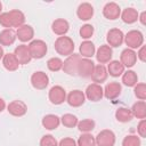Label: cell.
I'll return each instance as SVG.
<instances>
[{
  "label": "cell",
  "instance_id": "cell-45",
  "mask_svg": "<svg viewBox=\"0 0 146 146\" xmlns=\"http://www.w3.org/2000/svg\"><path fill=\"white\" fill-rule=\"evenodd\" d=\"M5 108H6V103H5V100L0 97V113H1Z\"/></svg>",
  "mask_w": 146,
  "mask_h": 146
},
{
  "label": "cell",
  "instance_id": "cell-1",
  "mask_svg": "<svg viewBox=\"0 0 146 146\" xmlns=\"http://www.w3.org/2000/svg\"><path fill=\"white\" fill-rule=\"evenodd\" d=\"M55 50L62 56H70L74 51V41L66 35L58 36L55 41Z\"/></svg>",
  "mask_w": 146,
  "mask_h": 146
},
{
  "label": "cell",
  "instance_id": "cell-23",
  "mask_svg": "<svg viewBox=\"0 0 146 146\" xmlns=\"http://www.w3.org/2000/svg\"><path fill=\"white\" fill-rule=\"evenodd\" d=\"M2 65L9 72H14V71L18 70V67H19L18 60L16 59L15 55L11 54V52H8V54L3 55V57H2Z\"/></svg>",
  "mask_w": 146,
  "mask_h": 146
},
{
  "label": "cell",
  "instance_id": "cell-34",
  "mask_svg": "<svg viewBox=\"0 0 146 146\" xmlns=\"http://www.w3.org/2000/svg\"><path fill=\"white\" fill-rule=\"evenodd\" d=\"M76 146H96L95 137L91 133H82L76 141Z\"/></svg>",
  "mask_w": 146,
  "mask_h": 146
},
{
  "label": "cell",
  "instance_id": "cell-12",
  "mask_svg": "<svg viewBox=\"0 0 146 146\" xmlns=\"http://www.w3.org/2000/svg\"><path fill=\"white\" fill-rule=\"evenodd\" d=\"M66 102L70 106L72 107H80L84 104L86 102V96H84V92L79 90V89H75V90H72L70 91V94L66 96Z\"/></svg>",
  "mask_w": 146,
  "mask_h": 146
},
{
  "label": "cell",
  "instance_id": "cell-26",
  "mask_svg": "<svg viewBox=\"0 0 146 146\" xmlns=\"http://www.w3.org/2000/svg\"><path fill=\"white\" fill-rule=\"evenodd\" d=\"M138 16H139V14H138L137 9L131 8V7L123 9V11H121V15H120L121 19L125 24H133V23H136L138 21Z\"/></svg>",
  "mask_w": 146,
  "mask_h": 146
},
{
  "label": "cell",
  "instance_id": "cell-30",
  "mask_svg": "<svg viewBox=\"0 0 146 146\" xmlns=\"http://www.w3.org/2000/svg\"><path fill=\"white\" fill-rule=\"evenodd\" d=\"M122 82L127 87H135L138 83V75L135 71L128 70L122 74Z\"/></svg>",
  "mask_w": 146,
  "mask_h": 146
},
{
  "label": "cell",
  "instance_id": "cell-9",
  "mask_svg": "<svg viewBox=\"0 0 146 146\" xmlns=\"http://www.w3.org/2000/svg\"><path fill=\"white\" fill-rule=\"evenodd\" d=\"M86 98H88L91 102H99L104 97V90L103 87L98 83H90L84 92Z\"/></svg>",
  "mask_w": 146,
  "mask_h": 146
},
{
  "label": "cell",
  "instance_id": "cell-44",
  "mask_svg": "<svg viewBox=\"0 0 146 146\" xmlns=\"http://www.w3.org/2000/svg\"><path fill=\"white\" fill-rule=\"evenodd\" d=\"M139 22L141 23V25H146V11H143L139 16H138Z\"/></svg>",
  "mask_w": 146,
  "mask_h": 146
},
{
  "label": "cell",
  "instance_id": "cell-15",
  "mask_svg": "<svg viewBox=\"0 0 146 146\" xmlns=\"http://www.w3.org/2000/svg\"><path fill=\"white\" fill-rule=\"evenodd\" d=\"M14 55H15L16 59L18 60L19 65H25V64L30 63L31 59H32V57L30 55V51H29V47L26 44L17 46L14 50Z\"/></svg>",
  "mask_w": 146,
  "mask_h": 146
},
{
  "label": "cell",
  "instance_id": "cell-31",
  "mask_svg": "<svg viewBox=\"0 0 146 146\" xmlns=\"http://www.w3.org/2000/svg\"><path fill=\"white\" fill-rule=\"evenodd\" d=\"M132 113L129 108L127 107H119L115 112V119L119 121V122H122V123H125V122H129L132 120Z\"/></svg>",
  "mask_w": 146,
  "mask_h": 146
},
{
  "label": "cell",
  "instance_id": "cell-2",
  "mask_svg": "<svg viewBox=\"0 0 146 146\" xmlns=\"http://www.w3.org/2000/svg\"><path fill=\"white\" fill-rule=\"evenodd\" d=\"M27 47H29V51H30L31 57L34 58V59H40V58L44 57L47 51H48L47 43L43 40H40V39L32 40L29 43Z\"/></svg>",
  "mask_w": 146,
  "mask_h": 146
},
{
  "label": "cell",
  "instance_id": "cell-42",
  "mask_svg": "<svg viewBox=\"0 0 146 146\" xmlns=\"http://www.w3.org/2000/svg\"><path fill=\"white\" fill-rule=\"evenodd\" d=\"M58 146H76V141L71 137H65L58 143Z\"/></svg>",
  "mask_w": 146,
  "mask_h": 146
},
{
  "label": "cell",
  "instance_id": "cell-33",
  "mask_svg": "<svg viewBox=\"0 0 146 146\" xmlns=\"http://www.w3.org/2000/svg\"><path fill=\"white\" fill-rule=\"evenodd\" d=\"M78 117L74 115V114H71V113H66V114H63L62 117H60V123L66 127V128H74L78 125Z\"/></svg>",
  "mask_w": 146,
  "mask_h": 146
},
{
  "label": "cell",
  "instance_id": "cell-11",
  "mask_svg": "<svg viewBox=\"0 0 146 146\" xmlns=\"http://www.w3.org/2000/svg\"><path fill=\"white\" fill-rule=\"evenodd\" d=\"M94 68H95V64L91 59L81 58L78 65V75L81 78H90Z\"/></svg>",
  "mask_w": 146,
  "mask_h": 146
},
{
  "label": "cell",
  "instance_id": "cell-35",
  "mask_svg": "<svg viewBox=\"0 0 146 146\" xmlns=\"http://www.w3.org/2000/svg\"><path fill=\"white\" fill-rule=\"evenodd\" d=\"M47 67L51 72H58L63 68V60L59 57H51L47 62Z\"/></svg>",
  "mask_w": 146,
  "mask_h": 146
},
{
  "label": "cell",
  "instance_id": "cell-17",
  "mask_svg": "<svg viewBox=\"0 0 146 146\" xmlns=\"http://www.w3.org/2000/svg\"><path fill=\"white\" fill-rule=\"evenodd\" d=\"M33 36H34V30L29 24H24L16 30V38H18V40L22 42L32 41Z\"/></svg>",
  "mask_w": 146,
  "mask_h": 146
},
{
  "label": "cell",
  "instance_id": "cell-3",
  "mask_svg": "<svg viewBox=\"0 0 146 146\" xmlns=\"http://www.w3.org/2000/svg\"><path fill=\"white\" fill-rule=\"evenodd\" d=\"M123 41L125 42L128 48L135 50V49L140 48L143 46V43H144V35L138 30H131V31H129L124 35V40Z\"/></svg>",
  "mask_w": 146,
  "mask_h": 146
},
{
  "label": "cell",
  "instance_id": "cell-14",
  "mask_svg": "<svg viewBox=\"0 0 146 146\" xmlns=\"http://www.w3.org/2000/svg\"><path fill=\"white\" fill-rule=\"evenodd\" d=\"M112 56H113V50L108 44H102L96 51L97 62L102 65L110 63L112 59Z\"/></svg>",
  "mask_w": 146,
  "mask_h": 146
},
{
  "label": "cell",
  "instance_id": "cell-4",
  "mask_svg": "<svg viewBox=\"0 0 146 146\" xmlns=\"http://www.w3.org/2000/svg\"><path fill=\"white\" fill-rule=\"evenodd\" d=\"M81 59V56L79 54H72L70 55L64 62H63V71L64 73L68 74V75H72V76H75L78 75V65H79V62Z\"/></svg>",
  "mask_w": 146,
  "mask_h": 146
},
{
  "label": "cell",
  "instance_id": "cell-43",
  "mask_svg": "<svg viewBox=\"0 0 146 146\" xmlns=\"http://www.w3.org/2000/svg\"><path fill=\"white\" fill-rule=\"evenodd\" d=\"M136 55H137V58H139L143 63L146 62V47L145 46H141L139 48L138 52H136Z\"/></svg>",
  "mask_w": 146,
  "mask_h": 146
},
{
  "label": "cell",
  "instance_id": "cell-46",
  "mask_svg": "<svg viewBox=\"0 0 146 146\" xmlns=\"http://www.w3.org/2000/svg\"><path fill=\"white\" fill-rule=\"evenodd\" d=\"M3 55H5V52H3V48H2V46L0 44V59H2Z\"/></svg>",
  "mask_w": 146,
  "mask_h": 146
},
{
  "label": "cell",
  "instance_id": "cell-10",
  "mask_svg": "<svg viewBox=\"0 0 146 146\" xmlns=\"http://www.w3.org/2000/svg\"><path fill=\"white\" fill-rule=\"evenodd\" d=\"M7 111H8V113L10 115L19 117V116H23V115L26 114V112H27V105L23 100H18V99L17 100H13V102H10L8 104Z\"/></svg>",
  "mask_w": 146,
  "mask_h": 146
},
{
  "label": "cell",
  "instance_id": "cell-27",
  "mask_svg": "<svg viewBox=\"0 0 146 146\" xmlns=\"http://www.w3.org/2000/svg\"><path fill=\"white\" fill-rule=\"evenodd\" d=\"M79 51H80V56L84 57V58H91L95 52H96V48H95V44L89 41V40H84L83 42H81L80 44V48H79Z\"/></svg>",
  "mask_w": 146,
  "mask_h": 146
},
{
  "label": "cell",
  "instance_id": "cell-20",
  "mask_svg": "<svg viewBox=\"0 0 146 146\" xmlns=\"http://www.w3.org/2000/svg\"><path fill=\"white\" fill-rule=\"evenodd\" d=\"M76 16L81 21H89L94 16V7L89 2H82L76 9Z\"/></svg>",
  "mask_w": 146,
  "mask_h": 146
},
{
  "label": "cell",
  "instance_id": "cell-25",
  "mask_svg": "<svg viewBox=\"0 0 146 146\" xmlns=\"http://www.w3.org/2000/svg\"><path fill=\"white\" fill-rule=\"evenodd\" d=\"M9 17H10V22H11V26L13 27H21L22 25L25 24V15L23 11L18 10V9H13L8 11Z\"/></svg>",
  "mask_w": 146,
  "mask_h": 146
},
{
  "label": "cell",
  "instance_id": "cell-22",
  "mask_svg": "<svg viewBox=\"0 0 146 146\" xmlns=\"http://www.w3.org/2000/svg\"><path fill=\"white\" fill-rule=\"evenodd\" d=\"M41 123H42L44 129H47V130H55L60 124V117L57 116L56 114H47V115H44L42 117Z\"/></svg>",
  "mask_w": 146,
  "mask_h": 146
},
{
  "label": "cell",
  "instance_id": "cell-28",
  "mask_svg": "<svg viewBox=\"0 0 146 146\" xmlns=\"http://www.w3.org/2000/svg\"><path fill=\"white\" fill-rule=\"evenodd\" d=\"M124 66L121 64L120 60H111L107 65V73L113 76V78H117L120 75H122L124 73Z\"/></svg>",
  "mask_w": 146,
  "mask_h": 146
},
{
  "label": "cell",
  "instance_id": "cell-21",
  "mask_svg": "<svg viewBox=\"0 0 146 146\" xmlns=\"http://www.w3.org/2000/svg\"><path fill=\"white\" fill-rule=\"evenodd\" d=\"M51 30H52V32H54L55 34H57V35H59V36H63V35H65V34L68 32V30H70V24H68V22H67L66 19H64V18H57V19H55V21L52 22V24H51Z\"/></svg>",
  "mask_w": 146,
  "mask_h": 146
},
{
  "label": "cell",
  "instance_id": "cell-18",
  "mask_svg": "<svg viewBox=\"0 0 146 146\" xmlns=\"http://www.w3.org/2000/svg\"><path fill=\"white\" fill-rule=\"evenodd\" d=\"M103 90H104V96L107 99L112 100V99H115V98H117L120 96V94L122 91V87H121V84L119 82L113 81V82L107 83Z\"/></svg>",
  "mask_w": 146,
  "mask_h": 146
},
{
  "label": "cell",
  "instance_id": "cell-39",
  "mask_svg": "<svg viewBox=\"0 0 146 146\" xmlns=\"http://www.w3.org/2000/svg\"><path fill=\"white\" fill-rule=\"evenodd\" d=\"M40 146H58V141L52 135H44L40 139Z\"/></svg>",
  "mask_w": 146,
  "mask_h": 146
},
{
  "label": "cell",
  "instance_id": "cell-40",
  "mask_svg": "<svg viewBox=\"0 0 146 146\" xmlns=\"http://www.w3.org/2000/svg\"><path fill=\"white\" fill-rule=\"evenodd\" d=\"M0 25H1L2 27H5V29H11V27H13L8 11L0 14Z\"/></svg>",
  "mask_w": 146,
  "mask_h": 146
},
{
  "label": "cell",
  "instance_id": "cell-47",
  "mask_svg": "<svg viewBox=\"0 0 146 146\" xmlns=\"http://www.w3.org/2000/svg\"><path fill=\"white\" fill-rule=\"evenodd\" d=\"M1 10H2V3H1V1H0V14H1Z\"/></svg>",
  "mask_w": 146,
  "mask_h": 146
},
{
  "label": "cell",
  "instance_id": "cell-37",
  "mask_svg": "<svg viewBox=\"0 0 146 146\" xmlns=\"http://www.w3.org/2000/svg\"><path fill=\"white\" fill-rule=\"evenodd\" d=\"M140 138L136 135H128L122 140V146H140Z\"/></svg>",
  "mask_w": 146,
  "mask_h": 146
},
{
  "label": "cell",
  "instance_id": "cell-7",
  "mask_svg": "<svg viewBox=\"0 0 146 146\" xmlns=\"http://www.w3.org/2000/svg\"><path fill=\"white\" fill-rule=\"evenodd\" d=\"M31 84L34 89L43 90L49 84V76L42 71H36L31 75Z\"/></svg>",
  "mask_w": 146,
  "mask_h": 146
},
{
  "label": "cell",
  "instance_id": "cell-16",
  "mask_svg": "<svg viewBox=\"0 0 146 146\" xmlns=\"http://www.w3.org/2000/svg\"><path fill=\"white\" fill-rule=\"evenodd\" d=\"M120 62L124 67H132L137 62L136 51L130 48H125L120 55Z\"/></svg>",
  "mask_w": 146,
  "mask_h": 146
},
{
  "label": "cell",
  "instance_id": "cell-41",
  "mask_svg": "<svg viewBox=\"0 0 146 146\" xmlns=\"http://www.w3.org/2000/svg\"><path fill=\"white\" fill-rule=\"evenodd\" d=\"M137 132H138L139 137H141V138H145L146 137V120L145 119L140 120V122L138 123V125H137Z\"/></svg>",
  "mask_w": 146,
  "mask_h": 146
},
{
  "label": "cell",
  "instance_id": "cell-13",
  "mask_svg": "<svg viewBox=\"0 0 146 146\" xmlns=\"http://www.w3.org/2000/svg\"><path fill=\"white\" fill-rule=\"evenodd\" d=\"M103 15L110 21L117 19L121 15V8L116 2H107L103 8Z\"/></svg>",
  "mask_w": 146,
  "mask_h": 146
},
{
  "label": "cell",
  "instance_id": "cell-38",
  "mask_svg": "<svg viewBox=\"0 0 146 146\" xmlns=\"http://www.w3.org/2000/svg\"><path fill=\"white\" fill-rule=\"evenodd\" d=\"M135 96L139 99V100H145L146 99V84L145 83H137L135 86Z\"/></svg>",
  "mask_w": 146,
  "mask_h": 146
},
{
  "label": "cell",
  "instance_id": "cell-29",
  "mask_svg": "<svg viewBox=\"0 0 146 146\" xmlns=\"http://www.w3.org/2000/svg\"><path fill=\"white\" fill-rule=\"evenodd\" d=\"M130 111H131L133 117H137L140 120L145 119L146 117V103H145V100H139V102L135 103Z\"/></svg>",
  "mask_w": 146,
  "mask_h": 146
},
{
  "label": "cell",
  "instance_id": "cell-24",
  "mask_svg": "<svg viewBox=\"0 0 146 146\" xmlns=\"http://www.w3.org/2000/svg\"><path fill=\"white\" fill-rule=\"evenodd\" d=\"M16 40V32L13 29H3L0 32V44L9 47Z\"/></svg>",
  "mask_w": 146,
  "mask_h": 146
},
{
  "label": "cell",
  "instance_id": "cell-6",
  "mask_svg": "<svg viewBox=\"0 0 146 146\" xmlns=\"http://www.w3.org/2000/svg\"><path fill=\"white\" fill-rule=\"evenodd\" d=\"M48 98L51 104L60 105L66 100V91L62 86H54L48 92Z\"/></svg>",
  "mask_w": 146,
  "mask_h": 146
},
{
  "label": "cell",
  "instance_id": "cell-8",
  "mask_svg": "<svg viewBox=\"0 0 146 146\" xmlns=\"http://www.w3.org/2000/svg\"><path fill=\"white\" fill-rule=\"evenodd\" d=\"M106 40H107V44L111 48H116V47H119V46H121L123 43L124 34L120 29L114 27V29H111L107 32Z\"/></svg>",
  "mask_w": 146,
  "mask_h": 146
},
{
  "label": "cell",
  "instance_id": "cell-5",
  "mask_svg": "<svg viewBox=\"0 0 146 146\" xmlns=\"http://www.w3.org/2000/svg\"><path fill=\"white\" fill-rule=\"evenodd\" d=\"M97 146H114L115 144V133L110 129H104L95 137Z\"/></svg>",
  "mask_w": 146,
  "mask_h": 146
},
{
  "label": "cell",
  "instance_id": "cell-19",
  "mask_svg": "<svg viewBox=\"0 0 146 146\" xmlns=\"http://www.w3.org/2000/svg\"><path fill=\"white\" fill-rule=\"evenodd\" d=\"M107 76H108V73H107V70H106L105 65L98 64V65H95V68H94L92 74H91L90 78L94 81V83L100 84L102 82H105L106 81Z\"/></svg>",
  "mask_w": 146,
  "mask_h": 146
},
{
  "label": "cell",
  "instance_id": "cell-32",
  "mask_svg": "<svg viewBox=\"0 0 146 146\" xmlns=\"http://www.w3.org/2000/svg\"><path fill=\"white\" fill-rule=\"evenodd\" d=\"M95 121L92 119H84L78 122V129L79 131H81L82 133H90L94 129H95Z\"/></svg>",
  "mask_w": 146,
  "mask_h": 146
},
{
  "label": "cell",
  "instance_id": "cell-36",
  "mask_svg": "<svg viewBox=\"0 0 146 146\" xmlns=\"http://www.w3.org/2000/svg\"><path fill=\"white\" fill-rule=\"evenodd\" d=\"M94 32H95V29H94V26H92L91 24H84V25H82V26L80 27V31H79L80 36H81L82 39H84V40L90 39V38L92 36Z\"/></svg>",
  "mask_w": 146,
  "mask_h": 146
}]
</instances>
